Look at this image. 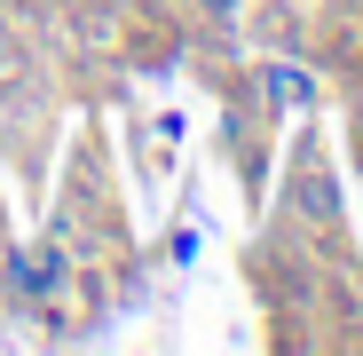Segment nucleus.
I'll return each mask as SVG.
<instances>
[{"mask_svg":"<svg viewBox=\"0 0 363 356\" xmlns=\"http://www.w3.org/2000/svg\"><path fill=\"white\" fill-rule=\"evenodd\" d=\"M87 9H103V0H87Z\"/></svg>","mask_w":363,"mask_h":356,"instance_id":"obj_4","label":"nucleus"},{"mask_svg":"<svg viewBox=\"0 0 363 356\" xmlns=\"http://www.w3.org/2000/svg\"><path fill=\"white\" fill-rule=\"evenodd\" d=\"M198 16H206V24H237V16H245V0H198Z\"/></svg>","mask_w":363,"mask_h":356,"instance_id":"obj_3","label":"nucleus"},{"mask_svg":"<svg viewBox=\"0 0 363 356\" xmlns=\"http://www.w3.org/2000/svg\"><path fill=\"white\" fill-rule=\"evenodd\" d=\"M261 95H269V103H284V111L316 103V87H308V72H300V64H269V72H261Z\"/></svg>","mask_w":363,"mask_h":356,"instance_id":"obj_2","label":"nucleus"},{"mask_svg":"<svg viewBox=\"0 0 363 356\" xmlns=\"http://www.w3.org/2000/svg\"><path fill=\"white\" fill-rule=\"evenodd\" d=\"M0 285H9L16 301L48 309L55 285H64V254H55V246H9V254H0Z\"/></svg>","mask_w":363,"mask_h":356,"instance_id":"obj_1","label":"nucleus"}]
</instances>
